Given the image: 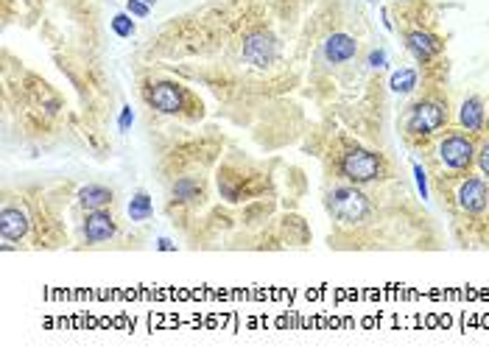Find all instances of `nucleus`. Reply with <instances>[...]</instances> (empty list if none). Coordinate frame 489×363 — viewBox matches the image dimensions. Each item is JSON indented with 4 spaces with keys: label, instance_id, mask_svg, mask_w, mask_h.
Masks as SVG:
<instances>
[{
    "label": "nucleus",
    "instance_id": "2eb2a0df",
    "mask_svg": "<svg viewBox=\"0 0 489 363\" xmlns=\"http://www.w3.org/2000/svg\"><path fill=\"white\" fill-rule=\"evenodd\" d=\"M202 196V185L196 182V179H179L176 185H173V199H179V202H196Z\"/></svg>",
    "mask_w": 489,
    "mask_h": 363
},
{
    "label": "nucleus",
    "instance_id": "1a4fd4ad",
    "mask_svg": "<svg viewBox=\"0 0 489 363\" xmlns=\"http://www.w3.org/2000/svg\"><path fill=\"white\" fill-rule=\"evenodd\" d=\"M28 232V216L20 207H3L0 213V235L3 240H20Z\"/></svg>",
    "mask_w": 489,
    "mask_h": 363
},
{
    "label": "nucleus",
    "instance_id": "9d476101",
    "mask_svg": "<svg viewBox=\"0 0 489 363\" xmlns=\"http://www.w3.org/2000/svg\"><path fill=\"white\" fill-rule=\"evenodd\" d=\"M408 51L414 54L416 62H431L442 51V42L428 31H411L408 34Z\"/></svg>",
    "mask_w": 489,
    "mask_h": 363
},
{
    "label": "nucleus",
    "instance_id": "412c9836",
    "mask_svg": "<svg viewBox=\"0 0 489 363\" xmlns=\"http://www.w3.org/2000/svg\"><path fill=\"white\" fill-rule=\"evenodd\" d=\"M132 121H135V115H132V106H123V112H120V132H129Z\"/></svg>",
    "mask_w": 489,
    "mask_h": 363
},
{
    "label": "nucleus",
    "instance_id": "f257e3e1",
    "mask_svg": "<svg viewBox=\"0 0 489 363\" xmlns=\"http://www.w3.org/2000/svg\"><path fill=\"white\" fill-rule=\"evenodd\" d=\"M380 171H383L380 156L372 154V151H366V148H352V151H347L344 159H341V176H347V179L355 182V185H364V182L378 179Z\"/></svg>",
    "mask_w": 489,
    "mask_h": 363
},
{
    "label": "nucleus",
    "instance_id": "b1692460",
    "mask_svg": "<svg viewBox=\"0 0 489 363\" xmlns=\"http://www.w3.org/2000/svg\"><path fill=\"white\" fill-rule=\"evenodd\" d=\"M146 3H149V6H151V3H154V0H146Z\"/></svg>",
    "mask_w": 489,
    "mask_h": 363
},
{
    "label": "nucleus",
    "instance_id": "20e7f679",
    "mask_svg": "<svg viewBox=\"0 0 489 363\" xmlns=\"http://www.w3.org/2000/svg\"><path fill=\"white\" fill-rule=\"evenodd\" d=\"M439 156H442V162L447 168L467 171L473 165V159H476V148H473V143L464 135H450V137H445L439 143Z\"/></svg>",
    "mask_w": 489,
    "mask_h": 363
},
{
    "label": "nucleus",
    "instance_id": "aec40b11",
    "mask_svg": "<svg viewBox=\"0 0 489 363\" xmlns=\"http://www.w3.org/2000/svg\"><path fill=\"white\" fill-rule=\"evenodd\" d=\"M369 68H386V51H372L369 54Z\"/></svg>",
    "mask_w": 489,
    "mask_h": 363
},
{
    "label": "nucleus",
    "instance_id": "6ab92c4d",
    "mask_svg": "<svg viewBox=\"0 0 489 363\" xmlns=\"http://www.w3.org/2000/svg\"><path fill=\"white\" fill-rule=\"evenodd\" d=\"M126 8H129L135 17H146V14H149V3H146V0H129Z\"/></svg>",
    "mask_w": 489,
    "mask_h": 363
},
{
    "label": "nucleus",
    "instance_id": "4be33fe9",
    "mask_svg": "<svg viewBox=\"0 0 489 363\" xmlns=\"http://www.w3.org/2000/svg\"><path fill=\"white\" fill-rule=\"evenodd\" d=\"M478 165H481V171L489 176V143H484L481 151H478Z\"/></svg>",
    "mask_w": 489,
    "mask_h": 363
},
{
    "label": "nucleus",
    "instance_id": "f03ea898",
    "mask_svg": "<svg viewBox=\"0 0 489 363\" xmlns=\"http://www.w3.org/2000/svg\"><path fill=\"white\" fill-rule=\"evenodd\" d=\"M330 213L344 223H358L369 216V202L358 187H335L330 193Z\"/></svg>",
    "mask_w": 489,
    "mask_h": 363
},
{
    "label": "nucleus",
    "instance_id": "9b49d317",
    "mask_svg": "<svg viewBox=\"0 0 489 363\" xmlns=\"http://www.w3.org/2000/svg\"><path fill=\"white\" fill-rule=\"evenodd\" d=\"M355 51H358V42H355L352 37H347V34H333V37H327V42H325L327 62H333V65L349 62V59L355 56Z\"/></svg>",
    "mask_w": 489,
    "mask_h": 363
},
{
    "label": "nucleus",
    "instance_id": "0eeeda50",
    "mask_svg": "<svg viewBox=\"0 0 489 363\" xmlns=\"http://www.w3.org/2000/svg\"><path fill=\"white\" fill-rule=\"evenodd\" d=\"M487 199H489V190L484 179H467L459 187V204L467 213H481L487 207Z\"/></svg>",
    "mask_w": 489,
    "mask_h": 363
},
{
    "label": "nucleus",
    "instance_id": "7ed1b4c3",
    "mask_svg": "<svg viewBox=\"0 0 489 363\" xmlns=\"http://www.w3.org/2000/svg\"><path fill=\"white\" fill-rule=\"evenodd\" d=\"M445 121H447L445 106H439L436 101H422L408 115V132H414V135H433L436 129L445 126Z\"/></svg>",
    "mask_w": 489,
    "mask_h": 363
},
{
    "label": "nucleus",
    "instance_id": "ddd939ff",
    "mask_svg": "<svg viewBox=\"0 0 489 363\" xmlns=\"http://www.w3.org/2000/svg\"><path fill=\"white\" fill-rule=\"evenodd\" d=\"M459 118H462V126L467 132H481V126H484V104L478 98H467L462 104Z\"/></svg>",
    "mask_w": 489,
    "mask_h": 363
},
{
    "label": "nucleus",
    "instance_id": "f8f14e48",
    "mask_svg": "<svg viewBox=\"0 0 489 363\" xmlns=\"http://www.w3.org/2000/svg\"><path fill=\"white\" fill-rule=\"evenodd\" d=\"M79 204L87 210H104L106 204H112V190H106L101 185H87L79 190Z\"/></svg>",
    "mask_w": 489,
    "mask_h": 363
},
{
    "label": "nucleus",
    "instance_id": "f3484780",
    "mask_svg": "<svg viewBox=\"0 0 489 363\" xmlns=\"http://www.w3.org/2000/svg\"><path fill=\"white\" fill-rule=\"evenodd\" d=\"M112 31H115L118 37H132V34H135V23H132V17H129V14H118V17H112Z\"/></svg>",
    "mask_w": 489,
    "mask_h": 363
},
{
    "label": "nucleus",
    "instance_id": "39448f33",
    "mask_svg": "<svg viewBox=\"0 0 489 363\" xmlns=\"http://www.w3.org/2000/svg\"><path fill=\"white\" fill-rule=\"evenodd\" d=\"M244 59L254 68H268L277 59V42L266 31H252L244 39Z\"/></svg>",
    "mask_w": 489,
    "mask_h": 363
},
{
    "label": "nucleus",
    "instance_id": "dca6fc26",
    "mask_svg": "<svg viewBox=\"0 0 489 363\" xmlns=\"http://www.w3.org/2000/svg\"><path fill=\"white\" fill-rule=\"evenodd\" d=\"M389 87H392L395 92H411V90L416 87V73L411 70V68H403V70H397L395 75H392Z\"/></svg>",
    "mask_w": 489,
    "mask_h": 363
},
{
    "label": "nucleus",
    "instance_id": "5701e85b",
    "mask_svg": "<svg viewBox=\"0 0 489 363\" xmlns=\"http://www.w3.org/2000/svg\"><path fill=\"white\" fill-rule=\"evenodd\" d=\"M160 249H163V252H171V249H173V243H171L168 238H160Z\"/></svg>",
    "mask_w": 489,
    "mask_h": 363
},
{
    "label": "nucleus",
    "instance_id": "423d86ee",
    "mask_svg": "<svg viewBox=\"0 0 489 363\" xmlns=\"http://www.w3.org/2000/svg\"><path fill=\"white\" fill-rule=\"evenodd\" d=\"M149 101H151L154 109H160V112H165V115H176V112L182 109L185 95H182V90H179L176 84H171V81H160V84L151 87Z\"/></svg>",
    "mask_w": 489,
    "mask_h": 363
},
{
    "label": "nucleus",
    "instance_id": "4468645a",
    "mask_svg": "<svg viewBox=\"0 0 489 363\" xmlns=\"http://www.w3.org/2000/svg\"><path fill=\"white\" fill-rule=\"evenodd\" d=\"M154 213V204L149 199V193H137L132 202H129V218L132 221H149Z\"/></svg>",
    "mask_w": 489,
    "mask_h": 363
},
{
    "label": "nucleus",
    "instance_id": "a211bd4d",
    "mask_svg": "<svg viewBox=\"0 0 489 363\" xmlns=\"http://www.w3.org/2000/svg\"><path fill=\"white\" fill-rule=\"evenodd\" d=\"M414 176H416V190L422 193V199H428V179H425L422 165H414Z\"/></svg>",
    "mask_w": 489,
    "mask_h": 363
},
{
    "label": "nucleus",
    "instance_id": "6e6552de",
    "mask_svg": "<svg viewBox=\"0 0 489 363\" xmlns=\"http://www.w3.org/2000/svg\"><path fill=\"white\" fill-rule=\"evenodd\" d=\"M115 235V221L104 210H89V216L84 221V238L87 243H104Z\"/></svg>",
    "mask_w": 489,
    "mask_h": 363
}]
</instances>
